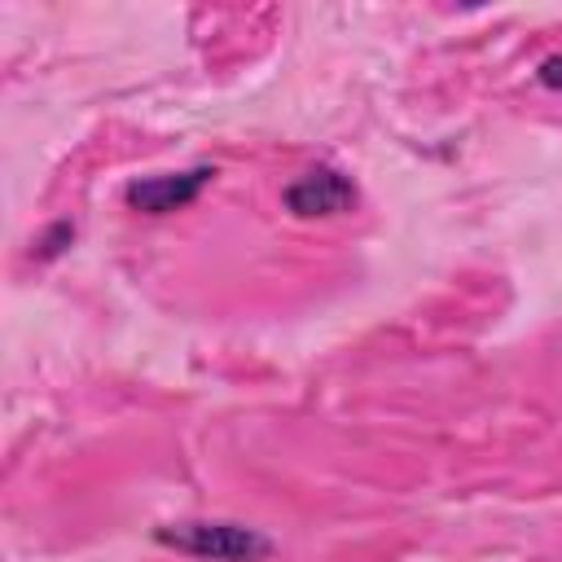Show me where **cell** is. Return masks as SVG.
I'll list each match as a JSON object with an SVG mask.
<instances>
[{
	"mask_svg": "<svg viewBox=\"0 0 562 562\" xmlns=\"http://www.w3.org/2000/svg\"><path fill=\"white\" fill-rule=\"evenodd\" d=\"M154 540L176 553L206 558V562H263L272 553V540L263 531L241 527V522H215V518L167 522L154 531Z\"/></svg>",
	"mask_w": 562,
	"mask_h": 562,
	"instance_id": "1",
	"label": "cell"
},
{
	"mask_svg": "<svg viewBox=\"0 0 562 562\" xmlns=\"http://www.w3.org/2000/svg\"><path fill=\"white\" fill-rule=\"evenodd\" d=\"M356 184L338 171V167H307L303 176H294L281 189V202L290 215L299 220H316V215H342L356 206Z\"/></svg>",
	"mask_w": 562,
	"mask_h": 562,
	"instance_id": "2",
	"label": "cell"
},
{
	"mask_svg": "<svg viewBox=\"0 0 562 562\" xmlns=\"http://www.w3.org/2000/svg\"><path fill=\"white\" fill-rule=\"evenodd\" d=\"M215 167L198 162L189 171H171V176H145V180H132L123 189L127 206L132 211H145V215H167V211H180L189 202H198V193L211 184Z\"/></svg>",
	"mask_w": 562,
	"mask_h": 562,
	"instance_id": "3",
	"label": "cell"
},
{
	"mask_svg": "<svg viewBox=\"0 0 562 562\" xmlns=\"http://www.w3.org/2000/svg\"><path fill=\"white\" fill-rule=\"evenodd\" d=\"M70 241H75V224H66V220H61V224H53V228L35 241V246H40L35 255H40V259H53V255H61Z\"/></svg>",
	"mask_w": 562,
	"mask_h": 562,
	"instance_id": "4",
	"label": "cell"
},
{
	"mask_svg": "<svg viewBox=\"0 0 562 562\" xmlns=\"http://www.w3.org/2000/svg\"><path fill=\"white\" fill-rule=\"evenodd\" d=\"M540 83L544 88H562V53H553V57L540 61Z\"/></svg>",
	"mask_w": 562,
	"mask_h": 562,
	"instance_id": "5",
	"label": "cell"
}]
</instances>
